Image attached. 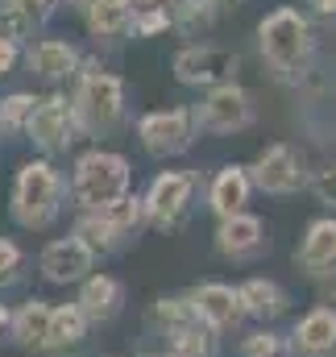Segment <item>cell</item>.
I'll list each match as a JSON object with an SVG mask.
<instances>
[{"label":"cell","instance_id":"1","mask_svg":"<svg viewBox=\"0 0 336 357\" xmlns=\"http://www.w3.org/2000/svg\"><path fill=\"white\" fill-rule=\"evenodd\" d=\"M257 46L278 79H295L312 63V25L295 8H274L257 25Z\"/></svg>","mask_w":336,"mask_h":357},{"label":"cell","instance_id":"2","mask_svg":"<svg viewBox=\"0 0 336 357\" xmlns=\"http://www.w3.org/2000/svg\"><path fill=\"white\" fill-rule=\"evenodd\" d=\"M71 191H75V199L84 204L87 212H100V208L125 199V191H129V162L121 154L91 150V154L79 158V167H75Z\"/></svg>","mask_w":336,"mask_h":357},{"label":"cell","instance_id":"3","mask_svg":"<svg viewBox=\"0 0 336 357\" xmlns=\"http://www.w3.org/2000/svg\"><path fill=\"white\" fill-rule=\"evenodd\" d=\"M59 204H63V178L50 162L21 167V175L13 183V212L21 225H29V229L50 225L59 216Z\"/></svg>","mask_w":336,"mask_h":357},{"label":"cell","instance_id":"4","mask_svg":"<svg viewBox=\"0 0 336 357\" xmlns=\"http://www.w3.org/2000/svg\"><path fill=\"white\" fill-rule=\"evenodd\" d=\"M75 121L84 125L87 133H108L121 112H125V88L116 75L108 71H87L79 79V91H75V104H71Z\"/></svg>","mask_w":336,"mask_h":357},{"label":"cell","instance_id":"5","mask_svg":"<svg viewBox=\"0 0 336 357\" xmlns=\"http://www.w3.org/2000/svg\"><path fill=\"white\" fill-rule=\"evenodd\" d=\"M195 121L208 133H237V129H245L253 121V104L237 84H220V88L208 91V100L195 108Z\"/></svg>","mask_w":336,"mask_h":357},{"label":"cell","instance_id":"6","mask_svg":"<svg viewBox=\"0 0 336 357\" xmlns=\"http://www.w3.org/2000/svg\"><path fill=\"white\" fill-rule=\"evenodd\" d=\"M29 137L46 150V154H59L71 146V129H75V112L63 96H46V100H33V112L25 121Z\"/></svg>","mask_w":336,"mask_h":357},{"label":"cell","instance_id":"7","mask_svg":"<svg viewBox=\"0 0 336 357\" xmlns=\"http://www.w3.org/2000/svg\"><path fill=\"white\" fill-rule=\"evenodd\" d=\"M191 121L195 112L187 108H167V112H150L142 125H137V137L150 154L167 158V154H183L191 146Z\"/></svg>","mask_w":336,"mask_h":357},{"label":"cell","instance_id":"8","mask_svg":"<svg viewBox=\"0 0 336 357\" xmlns=\"http://www.w3.org/2000/svg\"><path fill=\"white\" fill-rule=\"evenodd\" d=\"M237 71V54L220 50V46H187L174 54V75L178 84H229V75Z\"/></svg>","mask_w":336,"mask_h":357},{"label":"cell","instance_id":"9","mask_svg":"<svg viewBox=\"0 0 336 357\" xmlns=\"http://www.w3.org/2000/svg\"><path fill=\"white\" fill-rule=\"evenodd\" d=\"M191 187H195V178L187 175V171H167V175H158L150 183V195H146V204H142V212L154 220V225H178L183 220V212H187V204H191Z\"/></svg>","mask_w":336,"mask_h":357},{"label":"cell","instance_id":"10","mask_svg":"<svg viewBox=\"0 0 336 357\" xmlns=\"http://www.w3.org/2000/svg\"><path fill=\"white\" fill-rule=\"evenodd\" d=\"M253 178H257V187L270 191V195H291V191L303 187V162H299V154H295L287 142H278V146H270V150L257 158Z\"/></svg>","mask_w":336,"mask_h":357},{"label":"cell","instance_id":"11","mask_svg":"<svg viewBox=\"0 0 336 357\" xmlns=\"http://www.w3.org/2000/svg\"><path fill=\"white\" fill-rule=\"evenodd\" d=\"M191 307H195V316H199L204 324H212V328H233V324L245 316L241 295H237L233 287H220V282L199 287V291L191 295Z\"/></svg>","mask_w":336,"mask_h":357},{"label":"cell","instance_id":"12","mask_svg":"<svg viewBox=\"0 0 336 357\" xmlns=\"http://www.w3.org/2000/svg\"><path fill=\"white\" fill-rule=\"evenodd\" d=\"M84 270H91V250H87L79 237L50 241L42 250V274L50 282H75V278H84Z\"/></svg>","mask_w":336,"mask_h":357},{"label":"cell","instance_id":"13","mask_svg":"<svg viewBox=\"0 0 336 357\" xmlns=\"http://www.w3.org/2000/svg\"><path fill=\"white\" fill-rule=\"evenodd\" d=\"M295 262L312 274H324V270L336 266V220H316L295 254Z\"/></svg>","mask_w":336,"mask_h":357},{"label":"cell","instance_id":"14","mask_svg":"<svg viewBox=\"0 0 336 357\" xmlns=\"http://www.w3.org/2000/svg\"><path fill=\"white\" fill-rule=\"evenodd\" d=\"M295 349L307 357H324L336 349V316L328 307H316L312 316H303L299 320V328H295Z\"/></svg>","mask_w":336,"mask_h":357},{"label":"cell","instance_id":"15","mask_svg":"<svg viewBox=\"0 0 336 357\" xmlns=\"http://www.w3.org/2000/svg\"><path fill=\"white\" fill-rule=\"evenodd\" d=\"M216 245H220L224 254H233V258L253 254V250L261 245V220H257V216H245V212L224 216V225H220V233H216Z\"/></svg>","mask_w":336,"mask_h":357},{"label":"cell","instance_id":"16","mask_svg":"<svg viewBox=\"0 0 336 357\" xmlns=\"http://www.w3.org/2000/svg\"><path fill=\"white\" fill-rule=\"evenodd\" d=\"M75 63H79V54H75V46H67V42L46 38V42L29 46V67H33L42 79H63V75L75 71Z\"/></svg>","mask_w":336,"mask_h":357},{"label":"cell","instance_id":"17","mask_svg":"<svg viewBox=\"0 0 336 357\" xmlns=\"http://www.w3.org/2000/svg\"><path fill=\"white\" fill-rule=\"evenodd\" d=\"M87 333V316L79 312V303H63L50 307V324H46V349H71L79 345Z\"/></svg>","mask_w":336,"mask_h":357},{"label":"cell","instance_id":"18","mask_svg":"<svg viewBox=\"0 0 336 357\" xmlns=\"http://www.w3.org/2000/svg\"><path fill=\"white\" fill-rule=\"evenodd\" d=\"M121 307V282L108 278V274H96L84 282V295H79V312L91 320H112Z\"/></svg>","mask_w":336,"mask_h":357},{"label":"cell","instance_id":"19","mask_svg":"<svg viewBox=\"0 0 336 357\" xmlns=\"http://www.w3.org/2000/svg\"><path fill=\"white\" fill-rule=\"evenodd\" d=\"M245 199H250V175L241 167H224L212 183V208L220 216H237L245 208Z\"/></svg>","mask_w":336,"mask_h":357},{"label":"cell","instance_id":"20","mask_svg":"<svg viewBox=\"0 0 336 357\" xmlns=\"http://www.w3.org/2000/svg\"><path fill=\"white\" fill-rule=\"evenodd\" d=\"M87 25L96 38H116L133 25V8H129V0H96L87 8Z\"/></svg>","mask_w":336,"mask_h":357},{"label":"cell","instance_id":"21","mask_svg":"<svg viewBox=\"0 0 336 357\" xmlns=\"http://www.w3.org/2000/svg\"><path fill=\"white\" fill-rule=\"evenodd\" d=\"M237 295H241V307H245V312H253V316H278V312L287 307L282 287H278V282H266V278H253V282H245Z\"/></svg>","mask_w":336,"mask_h":357},{"label":"cell","instance_id":"22","mask_svg":"<svg viewBox=\"0 0 336 357\" xmlns=\"http://www.w3.org/2000/svg\"><path fill=\"white\" fill-rule=\"evenodd\" d=\"M46 324H50V307L33 299V303H25V307L17 312L13 333H17L21 345H46Z\"/></svg>","mask_w":336,"mask_h":357},{"label":"cell","instance_id":"23","mask_svg":"<svg viewBox=\"0 0 336 357\" xmlns=\"http://www.w3.org/2000/svg\"><path fill=\"white\" fill-rule=\"evenodd\" d=\"M75 237L84 241L91 254H96V250L104 254V250H112V245H116V237H121V233H116L112 225H104V220H100L96 212H87L84 220H79V229H75Z\"/></svg>","mask_w":336,"mask_h":357},{"label":"cell","instance_id":"24","mask_svg":"<svg viewBox=\"0 0 336 357\" xmlns=\"http://www.w3.org/2000/svg\"><path fill=\"white\" fill-rule=\"evenodd\" d=\"M154 320L167 328V337H174V333L191 328L199 316H195V307H191V303H183V299H162V303L154 307Z\"/></svg>","mask_w":336,"mask_h":357},{"label":"cell","instance_id":"25","mask_svg":"<svg viewBox=\"0 0 336 357\" xmlns=\"http://www.w3.org/2000/svg\"><path fill=\"white\" fill-rule=\"evenodd\" d=\"M96 216H100L104 225H112L116 233H129V229H133V225L142 220V204L125 195V199H116V204H108V208H100Z\"/></svg>","mask_w":336,"mask_h":357},{"label":"cell","instance_id":"26","mask_svg":"<svg viewBox=\"0 0 336 357\" xmlns=\"http://www.w3.org/2000/svg\"><path fill=\"white\" fill-rule=\"evenodd\" d=\"M33 33V21L25 17V13H17V8H8V4H0V38H8L13 46L17 42H25Z\"/></svg>","mask_w":336,"mask_h":357},{"label":"cell","instance_id":"27","mask_svg":"<svg viewBox=\"0 0 336 357\" xmlns=\"http://www.w3.org/2000/svg\"><path fill=\"white\" fill-rule=\"evenodd\" d=\"M29 112H33V96H25V91L0 100V125H8V129L21 125V121H29Z\"/></svg>","mask_w":336,"mask_h":357},{"label":"cell","instance_id":"28","mask_svg":"<svg viewBox=\"0 0 336 357\" xmlns=\"http://www.w3.org/2000/svg\"><path fill=\"white\" fill-rule=\"evenodd\" d=\"M21 270V250L13 241L0 237V282H13V274Z\"/></svg>","mask_w":336,"mask_h":357},{"label":"cell","instance_id":"29","mask_svg":"<svg viewBox=\"0 0 336 357\" xmlns=\"http://www.w3.org/2000/svg\"><path fill=\"white\" fill-rule=\"evenodd\" d=\"M4 4H8V8H17V13H25L33 25H38V21H46V17H50V8H54V0H4Z\"/></svg>","mask_w":336,"mask_h":357},{"label":"cell","instance_id":"30","mask_svg":"<svg viewBox=\"0 0 336 357\" xmlns=\"http://www.w3.org/2000/svg\"><path fill=\"white\" fill-rule=\"evenodd\" d=\"M316 195H320V204L336 208V167H324V171L316 175Z\"/></svg>","mask_w":336,"mask_h":357},{"label":"cell","instance_id":"31","mask_svg":"<svg viewBox=\"0 0 336 357\" xmlns=\"http://www.w3.org/2000/svg\"><path fill=\"white\" fill-rule=\"evenodd\" d=\"M278 354V337H270V333H257L245 341V357H274Z\"/></svg>","mask_w":336,"mask_h":357},{"label":"cell","instance_id":"32","mask_svg":"<svg viewBox=\"0 0 336 357\" xmlns=\"http://www.w3.org/2000/svg\"><path fill=\"white\" fill-rule=\"evenodd\" d=\"M170 25V13H137L133 17V29L137 33H158V29H167Z\"/></svg>","mask_w":336,"mask_h":357},{"label":"cell","instance_id":"33","mask_svg":"<svg viewBox=\"0 0 336 357\" xmlns=\"http://www.w3.org/2000/svg\"><path fill=\"white\" fill-rule=\"evenodd\" d=\"M13 63H17V46H13L8 38H0V75H8Z\"/></svg>","mask_w":336,"mask_h":357},{"label":"cell","instance_id":"34","mask_svg":"<svg viewBox=\"0 0 336 357\" xmlns=\"http://www.w3.org/2000/svg\"><path fill=\"white\" fill-rule=\"evenodd\" d=\"M320 13H328V17H336V0H312Z\"/></svg>","mask_w":336,"mask_h":357},{"label":"cell","instance_id":"35","mask_svg":"<svg viewBox=\"0 0 336 357\" xmlns=\"http://www.w3.org/2000/svg\"><path fill=\"white\" fill-rule=\"evenodd\" d=\"M71 4H75V8H79V13H87V8H91V4H96V0H71Z\"/></svg>","mask_w":336,"mask_h":357},{"label":"cell","instance_id":"36","mask_svg":"<svg viewBox=\"0 0 336 357\" xmlns=\"http://www.w3.org/2000/svg\"><path fill=\"white\" fill-rule=\"evenodd\" d=\"M4 324H8V312H4V307H0V328H4Z\"/></svg>","mask_w":336,"mask_h":357},{"label":"cell","instance_id":"37","mask_svg":"<svg viewBox=\"0 0 336 357\" xmlns=\"http://www.w3.org/2000/svg\"><path fill=\"white\" fill-rule=\"evenodd\" d=\"M167 357H178V354H167Z\"/></svg>","mask_w":336,"mask_h":357},{"label":"cell","instance_id":"38","mask_svg":"<svg viewBox=\"0 0 336 357\" xmlns=\"http://www.w3.org/2000/svg\"><path fill=\"white\" fill-rule=\"evenodd\" d=\"M208 4H216V0H208Z\"/></svg>","mask_w":336,"mask_h":357}]
</instances>
